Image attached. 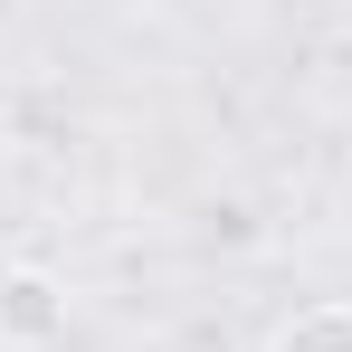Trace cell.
<instances>
[{"instance_id": "7a4b0ae2", "label": "cell", "mask_w": 352, "mask_h": 352, "mask_svg": "<svg viewBox=\"0 0 352 352\" xmlns=\"http://www.w3.org/2000/svg\"><path fill=\"white\" fill-rule=\"evenodd\" d=\"M267 352H352V305H305Z\"/></svg>"}, {"instance_id": "6da1fadb", "label": "cell", "mask_w": 352, "mask_h": 352, "mask_svg": "<svg viewBox=\"0 0 352 352\" xmlns=\"http://www.w3.org/2000/svg\"><path fill=\"white\" fill-rule=\"evenodd\" d=\"M58 324H67V295H58V276H38V267L0 276V343H48Z\"/></svg>"}]
</instances>
